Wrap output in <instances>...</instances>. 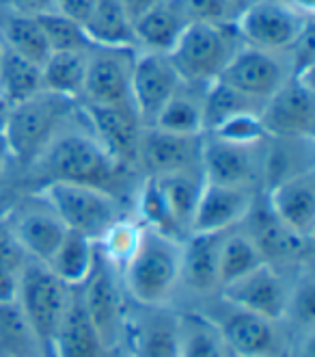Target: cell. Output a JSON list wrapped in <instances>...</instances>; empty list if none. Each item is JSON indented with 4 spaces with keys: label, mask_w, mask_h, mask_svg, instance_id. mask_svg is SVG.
I'll return each mask as SVG.
<instances>
[{
    "label": "cell",
    "mask_w": 315,
    "mask_h": 357,
    "mask_svg": "<svg viewBox=\"0 0 315 357\" xmlns=\"http://www.w3.org/2000/svg\"><path fill=\"white\" fill-rule=\"evenodd\" d=\"M242 46L236 22H191L169 52V59L184 85L209 87L223 76L229 61Z\"/></svg>",
    "instance_id": "cell-1"
},
{
    "label": "cell",
    "mask_w": 315,
    "mask_h": 357,
    "mask_svg": "<svg viewBox=\"0 0 315 357\" xmlns=\"http://www.w3.org/2000/svg\"><path fill=\"white\" fill-rule=\"evenodd\" d=\"M74 109L76 100L50 91H41L31 100L9 107L3 130L7 154L22 165L39 160V156L56 137L58 126L74 113Z\"/></svg>",
    "instance_id": "cell-2"
},
{
    "label": "cell",
    "mask_w": 315,
    "mask_h": 357,
    "mask_svg": "<svg viewBox=\"0 0 315 357\" xmlns=\"http://www.w3.org/2000/svg\"><path fill=\"white\" fill-rule=\"evenodd\" d=\"M179 241L143 227L134 254L123 266L128 292L143 305H162L179 282Z\"/></svg>",
    "instance_id": "cell-3"
},
{
    "label": "cell",
    "mask_w": 315,
    "mask_h": 357,
    "mask_svg": "<svg viewBox=\"0 0 315 357\" xmlns=\"http://www.w3.org/2000/svg\"><path fill=\"white\" fill-rule=\"evenodd\" d=\"M48 182H72L95 186L113 195V186L123 172L104 152L102 145L87 135L54 137L46 152L39 156Z\"/></svg>",
    "instance_id": "cell-4"
},
{
    "label": "cell",
    "mask_w": 315,
    "mask_h": 357,
    "mask_svg": "<svg viewBox=\"0 0 315 357\" xmlns=\"http://www.w3.org/2000/svg\"><path fill=\"white\" fill-rule=\"evenodd\" d=\"M67 299V286L54 275L48 264L39 260L26 262L22 280H19L17 305L37 335L44 357H52Z\"/></svg>",
    "instance_id": "cell-5"
},
{
    "label": "cell",
    "mask_w": 315,
    "mask_h": 357,
    "mask_svg": "<svg viewBox=\"0 0 315 357\" xmlns=\"http://www.w3.org/2000/svg\"><path fill=\"white\" fill-rule=\"evenodd\" d=\"M41 195L52 213L67 229L93 238L95 243L119 221V206L115 195L95 186L72 182H48Z\"/></svg>",
    "instance_id": "cell-6"
},
{
    "label": "cell",
    "mask_w": 315,
    "mask_h": 357,
    "mask_svg": "<svg viewBox=\"0 0 315 357\" xmlns=\"http://www.w3.org/2000/svg\"><path fill=\"white\" fill-rule=\"evenodd\" d=\"M313 24V15L281 0H257L236 17V31L244 46L285 54Z\"/></svg>",
    "instance_id": "cell-7"
},
{
    "label": "cell",
    "mask_w": 315,
    "mask_h": 357,
    "mask_svg": "<svg viewBox=\"0 0 315 357\" xmlns=\"http://www.w3.org/2000/svg\"><path fill=\"white\" fill-rule=\"evenodd\" d=\"M259 119L268 137L313 141L315 91L311 76H289L285 85L264 102Z\"/></svg>",
    "instance_id": "cell-8"
},
{
    "label": "cell",
    "mask_w": 315,
    "mask_h": 357,
    "mask_svg": "<svg viewBox=\"0 0 315 357\" xmlns=\"http://www.w3.org/2000/svg\"><path fill=\"white\" fill-rule=\"evenodd\" d=\"M136 48L93 46L89 50L82 104L93 107H134L132 104V63Z\"/></svg>",
    "instance_id": "cell-9"
},
{
    "label": "cell",
    "mask_w": 315,
    "mask_h": 357,
    "mask_svg": "<svg viewBox=\"0 0 315 357\" xmlns=\"http://www.w3.org/2000/svg\"><path fill=\"white\" fill-rule=\"evenodd\" d=\"M289 76L291 63L287 52L279 54L242 46L229 61V66L218 80L225 82L227 87L236 89L238 93L264 104L285 85Z\"/></svg>",
    "instance_id": "cell-10"
},
{
    "label": "cell",
    "mask_w": 315,
    "mask_h": 357,
    "mask_svg": "<svg viewBox=\"0 0 315 357\" xmlns=\"http://www.w3.org/2000/svg\"><path fill=\"white\" fill-rule=\"evenodd\" d=\"M132 104L143 126H154L158 113L164 109L177 89L184 85L169 54L136 50L132 63Z\"/></svg>",
    "instance_id": "cell-11"
},
{
    "label": "cell",
    "mask_w": 315,
    "mask_h": 357,
    "mask_svg": "<svg viewBox=\"0 0 315 357\" xmlns=\"http://www.w3.org/2000/svg\"><path fill=\"white\" fill-rule=\"evenodd\" d=\"M80 113L91 126L93 139L121 169L138 165L143 123L134 107H93L80 104Z\"/></svg>",
    "instance_id": "cell-12"
},
{
    "label": "cell",
    "mask_w": 315,
    "mask_h": 357,
    "mask_svg": "<svg viewBox=\"0 0 315 357\" xmlns=\"http://www.w3.org/2000/svg\"><path fill=\"white\" fill-rule=\"evenodd\" d=\"M201 145L203 135H173L154 126H143L138 165L154 178L177 172H201Z\"/></svg>",
    "instance_id": "cell-13"
},
{
    "label": "cell",
    "mask_w": 315,
    "mask_h": 357,
    "mask_svg": "<svg viewBox=\"0 0 315 357\" xmlns=\"http://www.w3.org/2000/svg\"><path fill=\"white\" fill-rule=\"evenodd\" d=\"M264 145V143H261ZM261 145H236L216 137L203 139L201 145V174L209 184L250 188L261 174V160L255 150Z\"/></svg>",
    "instance_id": "cell-14"
},
{
    "label": "cell",
    "mask_w": 315,
    "mask_h": 357,
    "mask_svg": "<svg viewBox=\"0 0 315 357\" xmlns=\"http://www.w3.org/2000/svg\"><path fill=\"white\" fill-rule=\"evenodd\" d=\"M80 299L106 351L115 349L121 340L123 305L119 288L108 271V260L102 254L95 258L91 275L85 282V295Z\"/></svg>",
    "instance_id": "cell-15"
},
{
    "label": "cell",
    "mask_w": 315,
    "mask_h": 357,
    "mask_svg": "<svg viewBox=\"0 0 315 357\" xmlns=\"http://www.w3.org/2000/svg\"><path fill=\"white\" fill-rule=\"evenodd\" d=\"M225 299L238 310L259 314L264 319L279 321L289 310V295L283 280L268 262L259 264L248 275L225 286Z\"/></svg>",
    "instance_id": "cell-16"
},
{
    "label": "cell",
    "mask_w": 315,
    "mask_h": 357,
    "mask_svg": "<svg viewBox=\"0 0 315 357\" xmlns=\"http://www.w3.org/2000/svg\"><path fill=\"white\" fill-rule=\"evenodd\" d=\"M270 210L275 213L293 234L305 241L315 232V178L313 169L285 178L270 186L266 195Z\"/></svg>",
    "instance_id": "cell-17"
},
{
    "label": "cell",
    "mask_w": 315,
    "mask_h": 357,
    "mask_svg": "<svg viewBox=\"0 0 315 357\" xmlns=\"http://www.w3.org/2000/svg\"><path fill=\"white\" fill-rule=\"evenodd\" d=\"M253 199L255 195L250 188L205 182L193 217L191 232H229L240 221H246Z\"/></svg>",
    "instance_id": "cell-18"
},
{
    "label": "cell",
    "mask_w": 315,
    "mask_h": 357,
    "mask_svg": "<svg viewBox=\"0 0 315 357\" xmlns=\"http://www.w3.org/2000/svg\"><path fill=\"white\" fill-rule=\"evenodd\" d=\"M193 20L181 0H160L134 20V48L143 52L169 54Z\"/></svg>",
    "instance_id": "cell-19"
},
{
    "label": "cell",
    "mask_w": 315,
    "mask_h": 357,
    "mask_svg": "<svg viewBox=\"0 0 315 357\" xmlns=\"http://www.w3.org/2000/svg\"><path fill=\"white\" fill-rule=\"evenodd\" d=\"M225 347L236 357H281L275 321L238 310L218 327Z\"/></svg>",
    "instance_id": "cell-20"
},
{
    "label": "cell",
    "mask_w": 315,
    "mask_h": 357,
    "mask_svg": "<svg viewBox=\"0 0 315 357\" xmlns=\"http://www.w3.org/2000/svg\"><path fill=\"white\" fill-rule=\"evenodd\" d=\"M250 223V241L255 243L264 262L270 264V260H291L302 254V249L309 245V241L293 234L291 229L272 213L268 202L264 199H253L248 215Z\"/></svg>",
    "instance_id": "cell-21"
},
{
    "label": "cell",
    "mask_w": 315,
    "mask_h": 357,
    "mask_svg": "<svg viewBox=\"0 0 315 357\" xmlns=\"http://www.w3.org/2000/svg\"><path fill=\"white\" fill-rule=\"evenodd\" d=\"M227 232H193L181 245L179 280L197 292L218 286V254Z\"/></svg>",
    "instance_id": "cell-22"
},
{
    "label": "cell",
    "mask_w": 315,
    "mask_h": 357,
    "mask_svg": "<svg viewBox=\"0 0 315 357\" xmlns=\"http://www.w3.org/2000/svg\"><path fill=\"white\" fill-rule=\"evenodd\" d=\"M106 353L108 351L99 340L89 314L82 305V299L70 295L54 340L52 357H106Z\"/></svg>",
    "instance_id": "cell-23"
},
{
    "label": "cell",
    "mask_w": 315,
    "mask_h": 357,
    "mask_svg": "<svg viewBox=\"0 0 315 357\" xmlns=\"http://www.w3.org/2000/svg\"><path fill=\"white\" fill-rule=\"evenodd\" d=\"M65 232L67 227L52 213V208L29 210V213L17 217L13 227V236L22 245V249L29 256H33V260H39L44 264L50 262L54 251L63 243Z\"/></svg>",
    "instance_id": "cell-24"
},
{
    "label": "cell",
    "mask_w": 315,
    "mask_h": 357,
    "mask_svg": "<svg viewBox=\"0 0 315 357\" xmlns=\"http://www.w3.org/2000/svg\"><path fill=\"white\" fill-rule=\"evenodd\" d=\"M95 258H97L95 241L76 232V229H67L65 236H63V243L50 258L48 268L67 288H80L89 280Z\"/></svg>",
    "instance_id": "cell-25"
},
{
    "label": "cell",
    "mask_w": 315,
    "mask_h": 357,
    "mask_svg": "<svg viewBox=\"0 0 315 357\" xmlns=\"http://www.w3.org/2000/svg\"><path fill=\"white\" fill-rule=\"evenodd\" d=\"M0 39L7 50L37 63V66H44V61L50 56L48 41L37 17L22 15L3 3H0Z\"/></svg>",
    "instance_id": "cell-26"
},
{
    "label": "cell",
    "mask_w": 315,
    "mask_h": 357,
    "mask_svg": "<svg viewBox=\"0 0 315 357\" xmlns=\"http://www.w3.org/2000/svg\"><path fill=\"white\" fill-rule=\"evenodd\" d=\"M89 50L50 52V56L41 66V85H44V91L78 102L82 89H85Z\"/></svg>",
    "instance_id": "cell-27"
},
{
    "label": "cell",
    "mask_w": 315,
    "mask_h": 357,
    "mask_svg": "<svg viewBox=\"0 0 315 357\" xmlns=\"http://www.w3.org/2000/svg\"><path fill=\"white\" fill-rule=\"evenodd\" d=\"M85 31L93 46L134 48V33L121 0H95Z\"/></svg>",
    "instance_id": "cell-28"
},
{
    "label": "cell",
    "mask_w": 315,
    "mask_h": 357,
    "mask_svg": "<svg viewBox=\"0 0 315 357\" xmlns=\"http://www.w3.org/2000/svg\"><path fill=\"white\" fill-rule=\"evenodd\" d=\"M207 87L181 85L158 113L154 128L173 135H203V93Z\"/></svg>",
    "instance_id": "cell-29"
},
{
    "label": "cell",
    "mask_w": 315,
    "mask_h": 357,
    "mask_svg": "<svg viewBox=\"0 0 315 357\" xmlns=\"http://www.w3.org/2000/svg\"><path fill=\"white\" fill-rule=\"evenodd\" d=\"M44 91L41 85V66L19 56L5 48L3 59H0V96L13 107L33 96Z\"/></svg>",
    "instance_id": "cell-30"
},
{
    "label": "cell",
    "mask_w": 315,
    "mask_h": 357,
    "mask_svg": "<svg viewBox=\"0 0 315 357\" xmlns=\"http://www.w3.org/2000/svg\"><path fill=\"white\" fill-rule=\"evenodd\" d=\"M154 178V176H152ZM156 182L160 186V191L169 204L171 213L179 227L191 229L195 210L203 191V174L201 172H177V174H166V176H156Z\"/></svg>",
    "instance_id": "cell-31"
},
{
    "label": "cell",
    "mask_w": 315,
    "mask_h": 357,
    "mask_svg": "<svg viewBox=\"0 0 315 357\" xmlns=\"http://www.w3.org/2000/svg\"><path fill=\"white\" fill-rule=\"evenodd\" d=\"M0 353L3 357H44L37 335L15 303H0Z\"/></svg>",
    "instance_id": "cell-32"
},
{
    "label": "cell",
    "mask_w": 315,
    "mask_h": 357,
    "mask_svg": "<svg viewBox=\"0 0 315 357\" xmlns=\"http://www.w3.org/2000/svg\"><path fill=\"white\" fill-rule=\"evenodd\" d=\"M259 264H264V258L248 234H225L218 254V284L223 288L248 275Z\"/></svg>",
    "instance_id": "cell-33"
},
{
    "label": "cell",
    "mask_w": 315,
    "mask_h": 357,
    "mask_svg": "<svg viewBox=\"0 0 315 357\" xmlns=\"http://www.w3.org/2000/svg\"><path fill=\"white\" fill-rule=\"evenodd\" d=\"M261 107H264L261 102L250 100L238 93L236 89L227 87L225 82L216 80L203 93V132L214 130L218 123L238 113H248V111L259 113Z\"/></svg>",
    "instance_id": "cell-34"
},
{
    "label": "cell",
    "mask_w": 315,
    "mask_h": 357,
    "mask_svg": "<svg viewBox=\"0 0 315 357\" xmlns=\"http://www.w3.org/2000/svg\"><path fill=\"white\" fill-rule=\"evenodd\" d=\"M179 325V357H225V342L218 327L199 314H188Z\"/></svg>",
    "instance_id": "cell-35"
},
{
    "label": "cell",
    "mask_w": 315,
    "mask_h": 357,
    "mask_svg": "<svg viewBox=\"0 0 315 357\" xmlns=\"http://www.w3.org/2000/svg\"><path fill=\"white\" fill-rule=\"evenodd\" d=\"M134 357H179V325L173 319L154 317L136 329Z\"/></svg>",
    "instance_id": "cell-36"
},
{
    "label": "cell",
    "mask_w": 315,
    "mask_h": 357,
    "mask_svg": "<svg viewBox=\"0 0 315 357\" xmlns=\"http://www.w3.org/2000/svg\"><path fill=\"white\" fill-rule=\"evenodd\" d=\"M138 210H140V221L143 227L154 229L158 234H164L169 238H181L184 229L179 227V223L175 221L169 204H166L160 186L156 182V178L147 176L143 188H140V197H138Z\"/></svg>",
    "instance_id": "cell-37"
},
{
    "label": "cell",
    "mask_w": 315,
    "mask_h": 357,
    "mask_svg": "<svg viewBox=\"0 0 315 357\" xmlns=\"http://www.w3.org/2000/svg\"><path fill=\"white\" fill-rule=\"evenodd\" d=\"M26 266V251L11 229L0 227V303H15L19 280Z\"/></svg>",
    "instance_id": "cell-38"
},
{
    "label": "cell",
    "mask_w": 315,
    "mask_h": 357,
    "mask_svg": "<svg viewBox=\"0 0 315 357\" xmlns=\"http://www.w3.org/2000/svg\"><path fill=\"white\" fill-rule=\"evenodd\" d=\"M37 22L44 31L50 52H67V50H89L93 48L85 26L76 24L74 20L60 15L58 11L39 15Z\"/></svg>",
    "instance_id": "cell-39"
},
{
    "label": "cell",
    "mask_w": 315,
    "mask_h": 357,
    "mask_svg": "<svg viewBox=\"0 0 315 357\" xmlns=\"http://www.w3.org/2000/svg\"><path fill=\"white\" fill-rule=\"evenodd\" d=\"M209 137H216L227 143L236 145H261L268 135L264 130V123L259 119V113L248 111V113H238L234 117L225 119L218 123L214 130L207 132Z\"/></svg>",
    "instance_id": "cell-40"
},
{
    "label": "cell",
    "mask_w": 315,
    "mask_h": 357,
    "mask_svg": "<svg viewBox=\"0 0 315 357\" xmlns=\"http://www.w3.org/2000/svg\"><path fill=\"white\" fill-rule=\"evenodd\" d=\"M143 225H136L132 221H117L106 234H104L97 243L102 245L99 254L108 260V264H119L125 266L134 254V249L140 238Z\"/></svg>",
    "instance_id": "cell-41"
},
{
    "label": "cell",
    "mask_w": 315,
    "mask_h": 357,
    "mask_svg": "<svg viewBox=\"0 0 315 357\" xmlns=\"http://www.w3.org/2000/svg\"><path fill=\"white\" fill-rule=\"evenodd\" d=\"M193 22H214V24H234L236 15L225 0H181Z\"/></svg>",
    "instance_id": "cell-42"
},
{
    "label": "cell",
    "mask_w": 315,
    "mask_h": 357,
    "mask_svg": "<svg viewBox=\"0 0 315 357\" xmlns=\"http://www.w3.org/2000/svg\"><path fill=\"white\" fill-rule=\"evenodd\" d=\"M93 3L95 0H56V11L60 15L74 20L76 24L85 26L89 15H91Z\"/></svg>",
    "instance_id": "cell-43"
},
{
    "label": "cell",
    "mask_w": 315,
    "mask_h": 357,
    "mask_svg": "<svg viewBox=\"0 0 315 357\" xmlns=\"http://www.w3.org/2000/svg\"><path fill=\"white\" fill-rule=\"evenodd\" d=\"M0 3L29 17H39L56 11V0H0Z\"/></svg>",
    "instance_id": "cell-44"
},
{
    "label": "cell",
    "mask_w": 315,
    "mask_h": 357,
    "mask_svg": "<svg viewBox=\"0 0 315 357\" xmlns=\"http://www.w3.org/2000/svg\"><path fill=\"white\" fill-rule=\"evenodd\" d=\"M313 284L311 282H305L300 288H298V299H296V314L298 319L307 325L313 323V317H315V305H313Z\"/></svg>",
    "instance_id": "cell-45"
},
{
    "label": "cell",
    "mask_w": 315,
    "mask_h": 357,
    "mask_svg": "<svg viewBox=\"0 0 315 357\" xmlns=\"http://www.w3.org/2000/svg\"><path fill=\"white\" fill-rule=\"evenodd\" d=\"M156 3H160V0H121V5H123L125 13H128L132 24H134V20H138L147 9H152Z\"/></svg>",
    "instance_id": "cell-46"
},
{
    "label": "cell",
    "mask_w": 315,
    "mask_h": 357,
    "mask_svg": "<svg viewBox=\"0 0 315 357\" xmlns=\"http://www.w3.org/2000/svg\"><path fill=\"white\" fill-rule=\"evenodd\" d=\"M281 3L296 7V9H300V11L309 13V15L315 13V0H281Z\"/></svg>",
    "instance_id": "cell-47"
},
{
    "label": "cell",
    "mask_w": 315,
    "mask_h": 357,
    "mask_svg": "<svg viewBox=\"0 0 315 357\" xmlns=\"http://www.w3.org/2000/svg\"><path fill=\"white\" fill-rule=\"evenodd\" d=\"M225 3L229 5V9L234 11V15L238 17L244 9H248L253 3H257V0H225Z\"/></svg>",
    "instance_id": "cell-48"
},
{
    "label": "cell",
    "mask_w": 315,
    "mask_h": 357,
    "mask_svg": "<svg viewBox=\"0 0 315 357\" xmlns=\"http://www.w3.org/2000/svg\"><path fill=\"white\" fill-rule=\"evenodd\" d=\"M7 115H9V104L3 100V96H0V137H3V130H5Z\"/></svg>",
    "instance_id": "cell-49"
},
{
    "label": "cell",
    "mask_w": 315,
    "mask_h": 357,
    "mask_svg": "<svg viewBox=\"0 0 315 357\" xmlns=\"http://www.w3.org/2000/svg\"><path fill=\"white\" fill-rule=\"evenodd\" d=\"M5 162H7V150H5L3 137H0V180H3V174H5Z\"/></svg>",
    "instance_id": "cell-50"
},
{
    "label": "cell",
    "mask_w": 315,
    "mask_h": 357,
    "mask_svg": "<svg viewBox=\"0 0 315 357\" xmlns=\"http://www.w3.org/2000/svg\"><path fill=\"white\" fill-rule=\"evenodd\" d=\"M3 52H5V46H3V39H0V59H3Z\"/></svg>",
    "instance_id": "cell-51"
},
{
    "label": "cell",
    "mask_w": 315,
    "mask_h": 357,
    "mask_svg": "<svg viewBox=\"0 0 315 357\" xmlns=\"http://www.w3.org/2000/svg\"><path fill=\"white\" fill-rule=\"evenodd\" d=\"M231 357H236V355H231Z\"/></svg>",
    "instance_id": "cell-52"
}]
</instances>
